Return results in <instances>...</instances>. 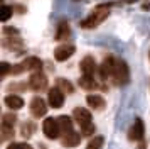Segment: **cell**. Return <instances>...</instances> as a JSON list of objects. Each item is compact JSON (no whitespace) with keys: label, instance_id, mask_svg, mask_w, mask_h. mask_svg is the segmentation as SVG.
Returning a JSON list of instances; mask_svg holds the SVG:
<instances>
[{"label":"cell","instance_id":"18","mask_svg":"<svg viewBox=\"0 0 150 149\" xmlns=\"http://www.w3.org/2000/svg\"><path fill=\"white\" fill-rule=\"evenodd\" d=\"M86 103H88L93 110H103L105 105H106V103H105V98L100 97V95H88V97H86Z\"/></svg>","mask_w":150,"mask_h":149},{"label":"cell","instance_id":"17","mask_svg":"<svg viewBox=\"0 0 150 149\" xmlns=\"http://www.w3.org/2000/svg\"><path fill=\"white\" fill-rule=\"evenodd\" d=\"M69 34H71V29H69V24L66 20H61L59 24H57V31H56V36L54 39L56 41H64L69 37Z\"/></svg>","mask_w":150,"mask_h":149},{"label":"cell","instance_id":"24","mask_svg":"<svg viewBox=\"0 0 150 149\" xmlns=\"http://www.w3.org/2000/svg\"><path fill=\"white\" fill-rule=\"evenodd\" d=\"M103 142H105V139H103L101 135H96V137H93V139L89 141V144H88L86 149H101Z\"/></svg>","mask_w":150,"mask_h":149},{"label":"cell","instance_id":"33","mask_svg":"<svg viewBox=\"0 0 150 149\" xmlns=\"http://www.w3.org/2000/svg\"><path fill=\"white\" fill-rule=\"evenodd\" d=\"M138 149H145V144L142 142V144H140V148H138Z\"/></svg>","mask_w":150,"mask_h":149},{"label":"cell","instance_id":"32","mask_svg":"<svg viewBox=\"0 0 150 149\" xmlns=\"http://www.w3.org/2000/svg\"><path fill=\"white\" fill-rule=\"evenodd\" d=\"M142 9H143V10H150V4H145V5L142 7Z\"/></svg>","mask_w":150,"mask_h":149},{"label":"cell","instance_id":"19","mask_svg":"<svg viewBox=\"0 0 150 149\" xmlns=\"http://www.w3.org/2000/svg\"><path fill=\"white\" fill-rule=\"evenodd\" d=\"M78 83H79V87H81L83 90H95V88L98 87L96 80L93 76H88V74H81V78L78 80Z\"/></svg>","mask_w":150,"mask_h":149},{"label":"cell","instance_id":"25","mask_svg":"<svg viewBox=\"0 0 150 149\" xmlns=\"http://www.w3.org/2000/svg\"><path fill=\"white\" fill-rule=\"evenodd\" d=\"M7 139H14V127L2 125V141H7Z\"/></svg>","mask_w":150,"mask_h":149},{"label":"cell","instance_id":"21","mask_svg":"<svg viewBox=\"0 0 150 149\" xmlns=\"http://www.w3.org/2000/svg\"><path fill=\"white\" fill-rule=\"evenodd\" d=\"M56 87L59 88L61 92H66V93H73L74 92V87L69 80H64V78H57L56 80Z\"/></svg>","mask_w":150,"mask_h":149},{"label":"cell","instance_id":"5","mask_svg":"<svg viewBox=\"0 0 150 149\" xmlns=\"http://www.w3.org/2000/svg\"><path fill=\"white\" fill-rule=\"evenodd\" d=\"M42 132H44V135L47 137V139H57L59 135H61V129H59V124H57V120L56 119H52V117H49V119H46L44 120V124H42Z\"/></svg>","mask_w":150,"mask_h":149},{"label":"cell","instance_id":"15","mask_svg":"<svg viewBox=\"0 0 150 149\" xmlns=\"http://www.w3.org/2000/svg\"><path fill=\"white\" fill-rule=\"evenodd\" d=\"M4 103L10 110H21L24 107V100H22V97H19V95H7L4 98Z\"/></svg>","mask_w":150,"mask_h":149},{"label":"cell","instance_id":"11","mask_svg":"<svg viewBox=\"0 0 150 149\" xmlns=\"http://www.w3.org/2000/svg\"><path fill=\"white\" fill-rule=\"evenodd\" d=\"M73 119H74L81 127L93 124V122H91V112H89L88 108H83V107H76L74 110H73Z\"/></svg>","mask_w":150,"mask_h":149},{"label":"cell","instance_id":"27","mask_svg":"<svg viewBox=\"0 0 150 149\" xmlns=\"http://www.w3.org/2000/svg\"><path fill=\"white\" fill-rule=\"evenodd\" d=\"M7 149H32V146L27 142H10V146Z\"/></svg>","mask_w":150,"mask_h":149},{"label":"cell","instance_id":"20","mask_svg":"<svg viewBox=\"0 0 150 149\" xmlns=\"http://www.w3.org/2000/svg\"><path fill=\"white\" fill-rule=\"evenodd\" d=\"M35 132V124L32 120H25L24 124L21 125V134L24 139H29V137H32V134Z\"/></svg>","mask_w":150,"mask_h":149},{"label":"cell","instance_id":"8","mask_svg":"<svg viewBox=\"0 0 150 149\" xmlns=\"http://www.w3.org/2000/svg\"><path fill=\"white\" fill-rule=\"evenodd\" d=\"M145 135V127H143V120L140 117H137L133 120V125L128 130V139L130 141H143Z\"/></svg>","mask_w":150,"mask_h":149},{"label":"cell","instance_id":"16","mask_svg":"<svg viewBox=\"0 0 150 149\" xmlns=\"http://www.w3.org/2000/svg\"><path fill=\"white\" fill-rule=\"evenodd\" d=\"M79 142H81V135L76 130H73V132H69L68 135L62 137V146L64 148H76V146H79Z\"/></svg>","mask_w":150,"mask_h":149},{"label":"cell","instance_id":"14","mask_svg":"<svg viewBox=\"0 0 150 149\" xmlns=\"http://www.w3.org/2000/svg\"><path fill=\"white\" fill-rule=\"evenodd\" d=\"M56 120H57V124H59L62 137L74 130V129H73V120H71V117H68V115H59V117H56Z\"/></svg>","mask_w":150,"mask_h":149},{"label":"cell","instance_id":"34","mask_svg":"<svg viewBox=\"0 0 150 149\" xmlns=\"http://www.w3.org/2000/svg\"><path fill=\"white\" fill-rule=\"evenodd\" d=\"M74 2H79V0H74Z\"/></svg>","mask_w":150,"mask_h":149},{"label":"cell","instance_id":"23","mask_svg":"<svg viewBox=\"0 0 150 149\" xmlns=\"http://www.w3.org/2000/svg\"><path fill=\"white\" fill-rule=\"evenodd\" d=\"M15 122H17V115L8 112V114L2 115V125H7V127H14Z\"/></svg>","mask_w":150,"mask_h":149},{"label":"cell","instance_id":"26","mask_svg":"<svg viewBox=\"0 0 150 149\" xmlns=\"http://www.w3.org/2000/svg\"><path fill=\"white\" fill-rule=\"evenodd\" d=\"M8 73H12V66L7 61H2V64H0V78H5Z\"/></svg>","mask_w":150,"mask_h":149},{"label":"cell","instance_id":"1","mask_svg":"<svg viewBox=\"0 0 150 149\" xmlns=\"http://www.w3.org/2000/svg\"><path fill=\"white\" fill-rule=\"evenodd\" d=\"M110 5H111V4L98 5L95 10H93V12H91L88 17H86V19L81 20V24H79V26H81L83 29H93V27L100 26L103 20H105V19L110 15Z\"/></svg>","mask_w":150,"mask_h":149},{"label":"cell","instance_id":"10","mask_svg":"<svg viewBox=\"0 0 150 149\" xmlns=\"http://www.w3.org/2000/svg\"><path fill=\"white\" fill-rule=\"evenodd\" d=\"M47 103H49V107H52V108L62 107V103H64V92H61L57 87L51 88L47 92Z\"/></svg>","mask_w":150,"mask_h":149},{"label":"cell","instance_id":"3","mask_svg":"<svg viewBox=\"0 0 150 149\" xmlns=\"http://www.w3.org/2000/svg\"><path fill=\"white\" fill-rule=\"evenodd\" d=\"M42 69V61L35 56H30V58H25L24 61H21L19 64H14L12 66V74H21L24 71H32V73H37Z\"/></svg>","mask_w":150,"mask_h":149},{"label":"cell","instance_id":"12","mask_svg":"<svg viewBox=\"0 0 150 149\" xmlns=\"http://www.w3.org/2000/svg\"><path fill=\"white\" fill-rule=\"evenodd\" d=\"M74 51L76 47L73 44H62V46H57L54 49V58L56 61H66L74 54Z\"/></svg>","mask_w":150,"mask_h":149},{"label":"cell","instance_id":"7","mask_svg":"<svg viewBox=\"0 0 150 149\" xmlns=\"http://www.w3.org/2000/svg\"><path fill=\"white\" fill-rule=\"evenodd\" d=\"M30 90L34 92H42L47 88V76L42 73V71H37V73H32V76L29 78V85Z\"/></svg>","mask_w":150,"mask_h":149},{"label":"cell","instance_id":"6","mask_svg":"<svg viewBox=\"0 0 150 149\" xmlns=\"http://www.w3.org/2000/svg\"><path fill=\"white\" fill-rule=\"evenodd\" d=\"M115 64L116 59L113 56H106L103 63L98 68V74H100V80H106V78H111L113 76V71H115Z\"/></svg>","mask_w":150,"mask_h":149},{"label":"cell","instance_id":"29","mask_svg":"<svg viewBox=\"0 0 150 149\" xmlns=\"http://www.w3.org/2000/svg\"><path fill=\"white\" fill-rule=\"evenodd\" d=\"M19 88H25V85H22V83H17V85H10V90H19Z\"/></svg>","mask_w":150,"mask_h":149},{"label":"cell","instance_id":"4","mask_svg":"<svg viewBox=\"0 0 150 149\" xmlns=\"http://www.w3.org/2000/svg\"><path fill=\"white\" fill-rule=\"evenodd\" d=\"M111 78H113V83L118 85V87L127 85L130 81V68L123 59H116L115 71H113V76H111Z\"/></svg>","mask_w":150,"mask_h":149},{"label":"cell","instance_id":"2","mask_svg":"<svg viewBox=\"0 0 150 149\" xmlns=\"http://www.w3.org/2000/svg\"><path fill=\"white\" fill-rule=\"evenodd\" d=\"M4 46L7 49H10V51H15V53H19V51L24 49V41L21 39L17 29H14V27H4Z\"/></svg>","mask_w":150,"mask_h":149},{"label":"cell","instance_id":"31","mask_svg":"<svg viewBox=\"0 0 150 149\" xmlns=\"http://www.w3.org/2000/svg\"><path fill=\"white\" fill-rule=\"evenodd\" d=\"M123 4H135L137 0H122Z\"/></svg>","mask_w":150,"mask_h":149},{"label":"cell","instance_id":"22","mask_svg":"<svg viewBox=\"0 0 150 149\" xmlns=\"http://www.w3.org/2000/svg\"><path fill=\"white\" fill-rule=\"evenodd\" d=\"M12 14H14L12 5H5V4L0 5V20H2V22H7V20L12 17Z\"/></svg>","mask_w":150,"mask_h":149},{"label":"cell","instance_id":"9","mask_svg":"<svg viewBox=\"0 0 150 149\" xmlns=\"http://www.w3.org/2000/svg\"><path fill=\"white\" fill-rule=\"evenodd\" d=\"M29 110H30V114L34 115V117H44L46 112H47V103L42 100L41 97H34L32 100H30V105H29Z\"/></svg>","mask_w":150,"mask_h":149},{"label":"cell","instance_id":"13","mask_svg":"<svg viewBox=\"0 0 150 149\" xmlns=\"http://www.w3.org/2000/svg\"><path fill=\"white\" fill-rule=\"evenodd\" d=\"M79 68H81L83 74H88V76H93L96 71V61L93 56H84L79 63Z\"/></svg>","mask_w":150,"mask_h":149},{"label":"cell","instance_id":"30","mask_svg":"<svg viewBox=\"0 0 150 149\" xmlns=\"http://www.w3.org/2000/svg\"><path fill=\"white\" fill-rule=\"evenodd\" d=\"M15 9H17V12H19V14H24V12H25V9H24L22 5H15Z\"/></svg>","mask_w":150,"mask_h":149},{"label":"cell","instance_id":"35","mask_svg":"<svg viewBox=\"0 0 150 149\" xmlns=\"http://www.w3.org/2000/svg\"><path fill=\"white\" fill-rule=\"evenodd\" d=\"M149 58H150V53H149Z\"/></svg>","mask_w":150,"mask_h":149},{"label":"cell","instance_id":"28","mask_svg":"<svg viewBox=\"0 0 150 149\" xmlns=\"http://www.w3.org/2000/svg\"><path fill=\"white\" fill-rule=\"evenodd\" d=\"M95 124H89V125H84V127H81V132L84 135H91L93 132H95Z\"/></svg>","mask_w":150,"mask_h":149}]
</instances>
